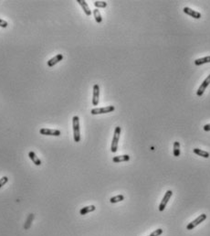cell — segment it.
<instances>
[{"label": "cell", "instance_id": "obj_12", "mask_svg": "<svg viewBox=\"0 0 210 236\" xmlns=\"http://www.w3.org/2000/svg\"><path fill=\"white\" fill-rule=\"evenodd\" d=\"M130 160L129 155H121V156H116L112 157V161L114 163H120V162H126Z\"/></svg>", "mask_w": 210, "mask_h": 236}, {"label": "cell", "instance_id": "obj_7", "mask_svg": "<svg viewBox=\"0 0 210 236\" xmlns=\"http://www.w3.org/2000/svg\"><path fill=\"white\" fill-rule=\"evenodd\" d=\"M39 133L43 136H60V131L57 129H49V128H41Z\"/></svg>", "mask_w": 210, "mask_h": 236}, {"label": "cell", "instance_id": "obj_3", "mask_svg": "<svg viewBox=\"0 0 210 236\" xmlns=\"http://www.w3.org/2000/svg\"><path fill=\"white\" fill-rule=\"evenodd\" d=\"M115 110V107L113 105H109L105 107H100V108H93L91 111V114L95 115H102V114H108L111 112H113Z\"/></svg>", "mask_w": 210, "mask_h": 236}, {"label": "cell", "instance_id": "obj_23", "mask_svg": "<svg viewBox=\"0 0 210 236\" xmlns=\"http://www.w3.org/2000/svg\"><path fill=\"white\" fill-rule=\"evenodd\" d=\"M7 26H8V23H7V21H5L4 19H0V27L5 28H7Z\"/></svg>", "mask_w": 210, "mask_h": 236}, {"label": "cell", "instance_id": "obj_15", "mask_svg": "<svg viewBox=\"0 0 210 236\" xmlns=\"http://www.w3.org/2000/svg\"><path fill=\"white\" fill-rule=\"evenodd\" d=\"M193 151H194V153L195 154H197V156H199V157H205V158H208L209 157V153L207 152V151H204V150H202V149H199V148H194L193 149Z\"/></svg>", "mask_w": 210, "mask_h": 236}, {"label": "cell", "instance_id": "obj_6", "mask_svg": "<svg viewBox=\"0 0 210 236\" xmlns=\"http://www.w3.org/2000/svg\"><path fill=\"white\" fill-rule=\"evenodd\" d=\"M210 84V74L204 80V82L201 83V85L199 86V88H198V90L197 91V96H202L203 95V94L205 93V91H206V89L208 87V85Z\"/></svg>", "mask_w": 210, "mask_h": 236}, {"label": "cell", "instance_id": "obj_10", "mask_svg": "<svg viewBox=\"0 0 210 236\" xmlns=\"http://www.w3.org/2000/svg\"><path fill=\"white\" fill-rule=\"evenodd\" d=\"M63 59V55L62 54H57L56 56H54L53 58H51L50 60H48V61L47 62L48 67H53L55 64H57L58 62L61 61Z\"/></svg>", "mask_w": 210, "mask_h": 236}, {"label": "cell", "instance_id": "obj_19", "mask_svg": "<svg viewBox=\"0 0 210 236\" xmlns=\"http://www.w3.org/2000/svg\"><path fill=\"white\" fill-rule=\"evenodd\" d=\"M93 16H94V17H95V20H96L97 23H99V24L101 23L102 17H101V12H100V10H99L98 8H95V9L93 10Z\"/></svg>", "mask_w": 210, "mask_h": 236}, {"label": "cell", "instance_id": "obj_17", "mask_svg": "<svg viewBox=\"0 0 210 236\" xmlns=\"http://www.w3.org/2000/svg\"><path fill=\"white\" fill-rule=\"evenodd\" d=\"M174 157L180 156V143L178 141L174 142Z\"/></svg>", "mask_w": 210, "mask_h": 236}, {"label": "cell", "instance_id": "obj_22", "mask_svg": "<svg viewBox=\"0 0 210 236\" xmlns=\"http://www.w3.org/2000/svg\"><path fill=\"white\" fill-rule=\"evenodd\" d=\"M8 181V178L7 177H3L0 178V188H2L3 186H5V184Z\"/></svg>", "mask_w": 210, "mask_h": 236}, {"label": "cell", "instance_id": "obj_18", "mask_svg": "<svg viewBox=\"0 0 210 236\" xmlns=\"http://www.w3.org/2000/svg\"><path fill=\"white\" fill-rule=\"evenodd\" d=\"M124 195H117V196H114V197H112L110 199V202L111 203H117V202H120L121 201H124Z\"/></svg>", "mask_w": 210, "mask_h": 236}, {"label": "cell", "instance_id": "obj_14", "mask_svg": "<svg viewBox=\"0 0 210 236\" xmlns=\"http://www.w3.org/2000/svg\"><path fill=\"white\" fill-rule=\"evenodd\" d=\"M96 210V207L94 205H91V206H86L84 208H81L80 211V215H85L89 212H92V211H94Z\"/></svg>", "mask_w": 210, "mask_h": 236}, {"label": "cell", "instance_id": "obj_9", "mask_svg": "<svg viewBox=\"0 0 210 236\" xmlns=\"http://www.w3.org/2000/svg\"><path fill=\"white\" fill-rule=\"evenodd\" d=\"M183 11H184V13H185L186 15L192 16V17H193V19H199L200 17H201V14H200L199 12H197V11H196V10H193V9L190 8V7H184Z\"/></svg>", "mask_w": 210, "mask_h": 236}, {"label": "cell", "instance_id": "obj_11", "mask_svg": "<svg viewBox=\"0 0 210 236\" xmlns=\"http://www.w3.org/2000/svg\"><path fill=\"white\" fill-rule=\"evenodd\" d=\"M77 2H78V3L80 4V6L82 7L84 13H85L87 16H90L92 15V10L90 9V7H89V6H88V4H87L86 1H84V0H77Z\"/></svg>", "mask_w": 210, "mask_h": 236}, {"label": "cell", "instance_id": "obj_20", "mask_svg": "<svg viewBox=\"0 0 210 236\" xmlns=\"http://www.w3.org/2000/svg\"><path fill=\"white\" fill-rule=\"evenodd\" d=\"M94 6L97 8H104L107 7V3L105 1H95L94 2Z\"/></svg>", "mask_w": 210, "mask_h": 236}, {"label": "cell", "instance_id": "obj_21", "mask_svg": "<svg viewBox=\"0 0 210 236\" xmlns=\"http://www.w3.org/2000/svg\"><path fill=\"white\" fill-rule=\"evenodd\" d=\"M163 233V230L162 229H157L155 231H153L149 236H159Z\"/></svg>", "mask_w": 210, "mask_h": 236}, {"label": "cell", "instance_id": "obj_13", "mask_svg": "<svg viewBox=\"0 0 210 236\" xmlns=\"http://www.w3.org/2000/svg\"><path fill=\"white\" fill-rule=\"evenodd\" d=\"M28 157H29V158L32 160V162H33L36 166H40V165H41V160L37 157V155L34 153V151H29Z\"/></svg>", "mask_w": 210, "mask_h": 236}, {"label": "cell", "instance_id": "obj_1", "mask_svg": "<svg viewBox=\"0 0 210 236\" xmlns=\"http://www.w3.org/2000/svg\"><path fill=\"white\" fill-rule=\"evenodd\" d=\"M72 127H73V137L75 142L80 141V118L78 115L72 117Z\"/></svg>", "mask_w": 210, "mask_h": 236}, {"label": "cell", "instance_id": "obj_16", "mask_svg": "<svg viewBox=\"0 0 210 236\" xmlns=\"http://www.w3.org/2000/svg\"><path fill=\"white\" fill-rule=\"evenodd\" d=\"M206 63H210V56H206L204 58H200V59H197L195 61V64L199 66V65H203Z\"/></svg>", "mask_w": 210, "mask_h": 236}, {"label": "cell", "instance_id": "obj_2", "mask_svg": "<svg viewBox=\"0 0 210 236\" xmlns=\"http://www.w3.org/2000/svg\"><path fill=\"white\" fill-rule=\"evenodd\" d=\"M120 136H121V127L120 126H117V127H115V130H114L113 138H112V147H111V151L112 153H115L118 150V143H119Z\"/></svg>", "mask_w": 210, "mask_h": 236}, {"label": "cell", "instance_id": "obj_8", "mask_svg": "<svg viewBox=\"0 0 210 236\" xmlns=\"http://www.w3.org/2000/svg\"><path fill=\"white\" fill-rule=\"evenodd\" d=\"M100 100V86L98 84L93 85V94H92V105L97 106Z\"/></svg>", "mask_w": 210, "mask_h": 236}, {"label": "cell", "instance_id": "obj_5", "mask_svg": "<svg viewBox=\"0 0 210 236\" xmlns=\"http://www.w3.org/2000/svg\"><path fill=\"white\" fill-rule=\"evenodd\" d=\"M172 195H173V191H172V190H167V191L165 192L163 199L161 201V203H160V205H159V208H158L160 211H163L165 209V207H166V205H167V203H168V202H169L170 198L172 197Z\"/></svg>", "mask_w": 210, "mask_h": 236}, {"label": "cell", "instance_id": "obj_24", "mask_svg": "<svg viewBox=\"0 0 210 236\" xmlns=\"http://www.w3.org/2000/svg\"><path fill=\"white\" fill-rule=\"evenodd\" d=\"M203 129H204V131H206V132H208V131H210V124H207L204 125Z\"/></svg>", "mask_w": 210, "mask_h": 236}, {"label": "cell", "instance_id": "obj_4", "mask_svg": "<svg viewBox=\"0 0 210 236\" xmlns=\"http://www.w3.org/2000/svg\"><path fill=\"white\" fill-rule=\"evenodd\" d=\"M206 219V215L205 214V213H203V214H201V215H199L196 220H194L193 222H191L187 226H186V229L187 230H193L195 227H197L198 224H200L201 223H203L205 220Z\"/></svg>", "mask_w": 210, "mask_h": 236}]
</instances>
